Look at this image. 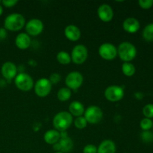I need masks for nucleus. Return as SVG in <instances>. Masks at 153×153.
Listing matches in <instances>:
<instances>
[{
  "label": "nucleus",
  "mask_w": 153,
  "mask_h": 153,
  "mask_svg": "<svg viewBox=\"0 0 153 153\" xmlns=\"http://www.w3.org/2000/svg\"><path fill=\"white\" fill-rule=\"evenodd\" d=\"M25 25V17L18 13H10L7 15L4 20V28L7 31H20Z\"/></svg>",
  "instance_id": "nucleus-1"
},
{
  "label": "nucleus",
  "mask_w": 153,
  "mask_h": 153,
  "mask_svg": "<svg viewBox=\"0 0 153 153\" xmlns=\"http://www.w3.org/2000/svg\"><path fill=\"white\" fill-rule=\"evenodd\" d=\"M73 122V116L69 113V111H60L56 114L53 118L52 123L54 128L57 131L62 132L66 131Z\"/></svg>",
  "instance_id": "nucleus-2"
},
{
  "label": "nucleus",
  "mask_w": 153,
  "mask_h": 153,
  "mask_svg": "<svg viewBox=\"0 0 153 153\" xmlns=\"http://www.w3.org/2000/svg\"><path fill=\"white\" fill-rule=\"evenodd\" d=\"M117 55L123 62H131L137 55V49L130 42H123L117 48Z\"/></svg>",
  "instance_id": "nucleus-3"
},
{
  "label": "nucleus",
  "mask_w": 153,
  "mask_h": 153,
  "mask_svg": "<svg viewBox=\"0 0 153 153\" xmlns=\"http://www.w3.org/2000/svg\"><path fill=\"white\" fill-rule=\"evenodd\" d=\"M14 83L16 88L21 91L28 92L34 88V81L31 76L25 73L16 75L14 79Z\"/></svg>",
  "instance_id": "nucleus-4"
},
{
  "label": "nucleus",
  "mask_w": 153,
  "mask_h": 153,
  "mask_svg": "<svg viewBox=\"0 0 153 153\" xmlns=\"http://www.w3.org/2000/svg\"><path fill=\"white\" fill-rule=\"evenodd\" d=\"M84 117L88 123L97 124L102 120L103 112L99 106L91 105L85 109Z\"/></svg>",
  "instance_id": "nucleus-5"
},
{
  "label": "nucleus",
  "mask_w": 153,
  "mask_h": 153,
  "mask_svg": "<svg viewBox=\"0 0 153 153\" xmlns=\"http://www.w3.org/2000/svg\"><path fill=\"white\" fill-rule=\"evenodd\" d=\"M71 60L74 64L80 65L84 64L88 59V48L82 44H78L74 46L71 52Z\"/></svg>",
  "instance_id": "nucleus-6"
},
{
  "label": "nucleus",
  "mask_w": 153,
  "mask_h": 153,
  "mask_svg": "<svg viewBox=\"0 0 153 153\" xmlns=\"http://www.w3.org/2000/svg\"><path fill=\"white\" fill-rule=\"evenodd\" d=\"M52 85L50 81L46 78H41L38 79L34 84V92L36 95L40 98H44L50 94L52 91Z\"/></svg>",
  "instance_id": "nucleus-7"
},
{
  "label": "nucleus",
  "mask_w": 153,
  "mask_h": 153,
  "mask_svg": "<svg viewBox=\"0 0 153 153\" xmlns=\"http://www.w3.org/2000/svg\"><path fill=\"white\" fill-rule=\"evenodd\" d=\"M98 52L102 59L113 61L117 56V48L111 43H105L99 47Z\"/></svg>",
  "instance_id": "nucleus-8"
},
{
  "label": "nucleus",
  "mask_w": 153,
  "mask_h": 153,
  "mask_svg": "<svg viewBox=\"0 0 153 153\" xmlns=\"http://www.w3.org/2000/svg\"><path fill=\"white\" fill-rule=\"evenodd\" d=\"M84 82V77L81 73L73 71L68 73L65 79V84L69 89L77 91L81 88Z\"/></svg>",
  "instance_id": "nucleus-9"
},
{
  "label": "nucleus",
  "mask_w": 153,
  "mask_h": 153,
  "mask_svg": "<svg viewBox=\"0 0 153 153\" xmlns=\"http://www.w3.org/2000/svg\"><path fill=\"white\" fill-rule=\"evenodd\" d=\"M104 95L106 100L109 102H116L120 101L123 98L124 90L122 87L118 85H111L106 88Z\"/></svg>",
  "instance_id": "nucleus-10"
},
{
  "label": "nucleus",
  "mask_w": 153,
  "mask_h": 153,
  "mask_svg": "<svg viewBox=\"0 0 153 153\" xmlns=\"http://www.w3.org/2000/svg\"><path fill=\"white\" fill-rule=\"evenodd\" d=\"M25 28L26 34H28L29 36L36 37V36L40 35L43 32L44 25L40 19L34 18V19H30L27 23H25Z\"/></svg>",
  "instance_id": "nucleus-11"
},
{
  "label": "nucleus",
  "mask_w": 153,
  "mask_h": 153,
  "mask_svg": "<svg viewBox=\"0 0 153 153\" xmlns=\"http://www.w3.org/2000/svg\"><path fill=\"white\" fill-rule=\"evenodd\" d=\"M97 14L100 20L104 22H109L114 17L113 8L109 4H102L98 7Z\"/></svg>",
  "instance_id": "nucleus-12"
},
{
  "label": "nucleus",
  "mask_w": 153,
  "mask_h": 153,
  "mask_svg": "<svg viewBox=\"0 0 153 153\" xmlns=\"http://www.w3.org/2000/svg\"><path fill=\"white\" fill-rule=\"evenodd\" d=\"M1 74L4 79L11 80L15 79L17 75V67L16 64L10 61H7L2 64L1 68Z\"/></svg>",
  "instance_id": "nucleus-13"
},
{
  "label": "nucleus",
  "mask_w": 153,
  "mask_h": 153,
  "mask_svg": "<svg viewBox=\"0 0 153 153\" xmlns=\"http://www.w3.org/2000/svg\"><path fill=\"white\" fill-rule=\"evenodd\" d=\"M140 27V22L134 17L126 18L123 22V28L124 31L129 34H134L138 31Z\"/></svg>",
  "instance_id": "nucleus-14"
},
{
  "label": "nucleus",
  "mask_w": 153,
  "mask_h": 153,
  "mask_svg": "<svg viewBox=\"0 0 153 153\" xmlns=\"http://www.w3.org/2000/svg\"><path fill=\"white\" fill-rule=\"evenodd\" d=\"M31 37L25 32L19 33L15 38V45L18 49H22V50L28 49L31 45Z\"/></svg>",
  "instance_id": "nucleus-15"
},
{
  "label": "nucleus",
  "mask_w": 153,
  "mask_h": 153,
  "mask_svg": "<svg viewBox=\"0 0 153 153\" xmlns=\"http://www.w3.org/2000/svg\"><path fill=\"white\" fill-rule=\"evenodd\" d=\"M64 35L69 40L75 42L80 39L82 33L76 25H69L64 29Z\"/></svg>",
  "instance_id": "nucleus-16"
},
{
  "label": "nucleus",
  "mask_w": 153,
  "mask_h": 153,
  "mask_svg": "<svg viewBox=\"0 0 153 153\" xmlns=\"http://www.w3.org/2000/svg\"><path fill=\"white\" fill-rule=\"evenodd\" d=\"M117 147L111 140H105L97 147V153H116Z\"/></svg>",
  "instance_id": "nucleus-17"
},
{
  "label": "nucleus",
  "mask_w": 153,
  "mask_h": 153,
  "mask_svg": "<svg viewBox=\"0 0 153 153\" xmlns=\"http://www.w3.org/2000/svg\"><path fill=\"white\" fill-rule=\"evenodd\" d=\"M43 139L46 143L49 145H54L58 143L61 139L60 131L56 129H49L44 133Z\"/></svg>",
  "instance_id": "nucleus-18"
},
{
  "label": "nucleus",
  "mask_w": 153,
  "mask_h": 153,
  "mask_svg": "<svg viewBox=\"0 0 153 153\" xmlns=\"http://www.w3.org/2000/svg\"><path fill=\"white\" fill-rule=\"evenodd\" d=\"M85 107L84 105L79 101H73L69 105V113L76 117H82L85 113Z\"/></svg>",
  "instance_id": "nucleus-19"
},
{
  "label": "nucleus",
  "mask_w": 153,
  "mask_h": 153,
  "mask_svg": "<svg viewBox=\"0 0 153 153\" xmlns=\"http://www.w3.org/2000/svg\"><path fill=\"white\" fill-rule=\"evenodd\" d=\"M58 143L61 146V152L64 153L70 152L73 148V140L68 137H65V138H61Z\"/></svg>",
  "instance_id": "nucleus-20"
},
{
  "label": "nucleus",
  "mask_w": 153,
  "mask_h": 153,
  "mask_svg": "<svg viewBox=\"0 0 153 153\" xmlns=\"http://www.w3.org/2000/svg\"><path fill=\"white\" fill-rule=\"evenodd\" d=\"M56 59L58 63L63 65H67L72 61L70 54L65 51H61L56 55Z\"/></svg>",
  "instance_id": "nucleus-21"
},
{
  "label": "nucleus",
  "mask_w": 153,
  "mask_h": 153,
  "mask_svg": "<svg viewBox=\"0 0 153 153\" xmlns=\"http://www.w3.org/2000/svg\"><path fill=\"white\" fill-rule=\"evenodd\" d=\"M72 95L71 90L68 88H61L57 94V97L61 102H67L70 99Z\"/></svg>",
  "instance_id": "nucleus-22"
},
{
  "label": "nucleus",
  "mask_w": 153,
  "mask_h": 153,
  "mask_svg": "<svg viewBox=\"0 0 153 153\" xmlns=\"http://www.w3.org/2000/svg\"><path fill=\"white\" fill-rule=\"evenodd\" d=\"M122 72L126 76L131 77L136 72V68L131 62H124L122 65Z\"/></svg>",
  "instance_id": "nucleus-23"
},
{
  "label": "nucleus",
  "mask_w": 153,
  "mask_h": 153,
  "mask_svg": "<svg viewBox=\"0 0 153 153\" xmlns=\"http://www.w3.org/2000/svg\"><path fill=\"white\" fill-rule=\"evenodd\" d=\"M143 38L147 42H153V23H149L145 26L142 32Z\"/></svg>",
  "instance_id": "nucleus-24"
},
{
  "label": "nucleus",
  "mask_w": 153,
  "mask_h": 153,
  "mask_svg": "<svg viewBox=\"0 0 153 153\" xmlns=\"http://www.w3.org/2000/svg\"><path fill=\"white\" fill-rule=\"evenodd\" d=\"M73 123H74L76 128H77L78 129H83L88 125V122H87L86 119H85L84 116L76 117L74 120V121H73Z\"/></svg>",
  "instance_id": "nucleus-25"
},
{
  "label": "nucleus",
  "mask_w": 153,
  "mask_h": 153,
  "mask_svg": "<svg viewBox=\"0 0 153 153\" xmlns=\"http://www.w3.org/2000/svg\"><path fill=\"white\" fill-rule=\"evenodd\" d=\"M153 121L149 118H143L140 123V127L143 131H149L152 128Z\"/></svg>",
  "instance_id": "nucleus-26"
},
{
  "label": "nucleus",
  "mask_w": 153,
  "mask_h": 153,
  "mask_svg": "<svg viewBox=\"0 0 153 153\" xmlns=\"http://www.w3.org/2000/svg\"><path fill=\"white\" fill-rule=\"evenodd\" d=\"M140 138L144 143H152L153 142V133L150 131H143L140 134Z\"/></svg>",
  "instance_id": "nucleus-27"
},
{
  "label": "nucleus",
  "mask_w": 153,
  "mask_h": 153,
  "mask_svg": "<svg viewBox=\"0 0 153 153\" xmlns=\"http://www.w3.org/2000/svg\"><path fill=\"white\" fill-rule=\"evenodd\" d=\"M143 114L146 118H153V104H147L143 108Z\"/></svg>",
  "instance_id": "nucleus-28"
},
{
  "label": "nucleus",
  "mask_w": 153,
  "mask_h": 153,
  "mask_svg": "<svg viewBox=\"0 0 153 153\" xmlns=\"http://www.w3.org/2000/svg\"><path fill=\"white\" fill-rule=\"evenodd\" d=\"M138 4L141 8L147 10L153 6V0H139Z\"/></svg>",
  "instance_id": "nucleus-29"
},
{
  "label": "nucleus",
  "mask_w": 153,
  "mask_h": 153,
  "mask_svg": "<svg viewBox=\"0 0 153 153\" xmlns=\"http://www.w3.org/2000/svg\"><path fill=\"white\" fill-rule=\"evenodd\" d=\"M61 75L58 74V73H54L50 75V77H49V80L50 81L52 85H56L57 83H58V82L61 81Z\"/></svg>",
  "instance_id": "nucleus-30"
},
{
  "label": "nucleus",
  "mask_w": 153,
  "mask_h": 153,
  "mask_svg": "<svg viewBox=\"0 0 153 153\" xmlns=\"http://www.w3.org/2000/svg\"><path fill=\"white\" fill-rule=\"evenodd\" d=\"M83 153H97V147L94 144H88L84 147Z\"/></svg>",
  "instance_id": "nucleus-31"
},
{
  "label": "nucleus",
  "mask_w": 153,
  "mask_h": 153,
  "mask_svg": "<svg viewBox=\"0 0 153 153\" xmlns=\"http://www.w3.org/2000/svg\"><path fill=\"white\" fill-rule=\"evenodd\" d=\"M3 6L5 7H13L18 3L17 0H3L1 1Z\"/></svg>",
  "instance_id": "nucleus-32"
},
{
  "label": "nucleus",
  "mask_w": 153,
  "mask_h": 153,
  "mask_svg": "<svg viewBox=\"0 0 153 153\" xmlns=\"http://www.w3.org/2000/svg\"><path fill=\"white\" fill-rule=\"evenodd\" d=\"M7 37V30L4 28H0V40H4Z\"/></svg>",
  "instance_id": "nucleus-33"
},
{
  "label": "nucleus",
  "mask_w": 153,
  "mask_h": 153,
  "mask_svg": "<svg viewBox=\"0 0 153 153\" xmlns=\"http://www.w3.org/2000/svg\"><path fill=\"white\" fill-rule=\"evenodd\" d=\"M52 146H53L54 150L56 151V152H61V146H60L58 142L57 143H55V144L52 145Z\"/></svg>",
  "instance_id": "nucleus-34"
},
{
  "label": "nucleus",
  "mask_w": 153,
  "mask_h": 153,
  "mask_svg": "<svg viewBox=\"0 0 153 153\" xmlns=\"http://www.w3.org/2000/svg\"><path fill=\"white\" fill-rule=\"evenodd\" d=\"M3 13V7L1 4H0V16H1V14Z\"/></svg>",
  "instance_id": "nucleus-35"
},
{
  "label": "nucleus",
  "mask_w": 153,
  "mask_h": 153,
  "mask_svg": "<svg viewBox=\"0 0 153 153\" xmlns=\"http://www.w3.org/2000/svg\"><path fill=\"white\" fill-rule=\"evenodd\" d=\"M55 153H64V152H55Z\"/></svg>",
  "instance_id": "nucleus-36"
},
{
  "label": "nucleus",
  "mask_w": 153,
  "mask_h": 153,
  "mask_svg": "<svg viewBox=\"0 0 153 153\" xmlns=\"http://www.w3.org/2000/svg\"><path fill=\"white\" fill-rule=\"evenodd\" d=\"M1 1H0V4H1Z\"/></svg>",
  "instance_id": "nucleus-37"
},
{
  "label": "nucleus",
  "mask_w": 153,
  "mask_h": 153,
  "mask_svg": "<svg viewBox=\"0 0 153 153\" xmlns=\"http://www.w3.org/2000/svg\"><path fill=\"white\" fill-rule=\"evenodd\" d=\"M152 128H153V123H152Z\"/></svg>",
  "instance_id": "nucleus-38"
}]
</instances>
